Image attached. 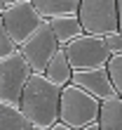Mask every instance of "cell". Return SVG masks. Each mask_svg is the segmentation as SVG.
Instances as JSON below:
<instances>
[{
	"mask_svg": "<svg viewBox=\"0 0 122 130\" xmlns=\"http://www.w3.org/2000/svg\"><path fill=\"white\" fill-rule=\"evenodd\" d=\"M3 3H5V5H10V3H17V0H3Z\"/></svg>",
	"mask_w": 122,
	"mask_h": 130,
	"instance_id": "cell-19",
	"label": "cell"
},
{
	"mask_svg": "<svg viewBox=\"0 0 122 130\" xmlns=\"http://www.w3.org/2000/svg\"><path fill=\"white\" fill-rule=\"evenodd\" d=\"M0 130H30V123L17 104L0 102Z\"/></svg>",
	"mask_w": 122,
	"mask_h": 130,
	"instance_id": "cell-13",
	"label": "cell"
},
{
	"mask_svg": "<svg viewBox=\"0 0 122 130\" xmlns=\"http://www.w3.org/2000/svg\"><path fill=\"white\" fill-rule=\"evenodd\" d=\"M28 76H30V66L19 52V47L12 50L10 55L0 57V102H10L19 106L21 90H24Z\"/></svg>",
	"mask_w": 122,
	"mask_h": 130,
	"instance_id": "cell-4",
	"label": "cell"
},
{
	"mask_svg": "<svg viewBox=\"0 0 122 130\" xmlns=\"http://www.w3.org/2000/svg\"><path fill=\"white\" fill-rule=\"evenodd\" d=\"M42 19H52L59 14H75L80 0H30Z\"/></svg>",
	"mask_w": 122,
	"mask_h": 130,
	"instance_id": "cell-12",
	"label": "cell"
},
{
	"mask_svg": "<svg viewBox=\"0 0 122 130\" xmlns=\"http://www.w3.org/2000/svg\"><path fill=\"white\" fill-rule=\"evenodd\" d=\"M0 17H3V24L7 28V33H10V38L17 43V47L40 26V21H42V17L38 14L35 5L30 3V0H17V3L5 5V10H3Z\"/></svg>",
	"mask_w": 122,
	"mask_h": 130,
	"instance_id": "cell-6",
	"label": "cell"
},
{
	"mask_svg": "<svg viewBox=\"0 0 122 130\" xmlns=\"http://www.w3.org/2000/svg\"><path fill=\"white\" fill-rule=\"evenodd\" d=\"M59 95L61 85L52 83L42 71H30L19 99V109L28 118L30 128L49 130V125L59 118Z\"/></svg>",
	"mask_w": 122,
	"mask_h": 130,
	"instance_id": "cell-1",
	"label": "cell"
},
{
	"mask_svg": "<svg viewBox=\"0 0 122 130\" xmlns=\"http://www.w3.org/2000/svg\"><path fill=\"white\" fill-rule=\"evenodd\" d=\"M96 121L101 130H122V97L117 92L106 99H99Z\"/></svg>",
	"mask_w": 122,
	"mask_h": 130,
	"instance_id": "cell-9",
	"label": "cell"
},
{
	"mask_svg": "<svg viewBox=\"0 0 122 130\" xmlns=\"http://www.w3.org/2000/svg\"><path fill=\"white\" fill-rule=\"evenodd\" d=\"M115 7H117V31L122 33V0H115Z\"/></svg>",
	"mask_w": 122,
	"mask_h": 130,
	"instance_id": "cell-17",
	"label": "cell"
},
{
	"mask_svg": "<svg viewBox=\"0 0 122 130\" xmlns=\"http://www.w3.org/2000/svg\"><path fill=\"white\" fill-rule=\"evenodd\" d=\"M106 69H108V76H110V83L115 88V92L122 97V52L110 55L108 62H106Z\"/></svg>",
	"mask_w": 122,
	"mask_h": 130,
	"instance_id": "cell-14",
	"label": "cell"
},
{
	"mask_svg": "<svg viewBox=\"0 0 122 130\" xmlns=\"http://www.w3.org/2000/svg\"><path fill=\"white\" fill-rule=\"evenodd\" d=\"M103 43H106V47H108L110 55H117V52H122V33L117 31H110V33H106L103 36Z\"/></svg>",
	"mask_w": 122,
	"mask_h": 130,
	"instance_id": "cell-16",
	"label": "cell"
},
{
	"mask_svg": "<svg viewBox=\"0 0 122 130\" xmlns=\"http://www.w3.org/2000/svg\"><path fill=\"white\" fill-rule=\"evenodd\" d=\"M99 116V99L85 92L75 83L61 85L59 95V121H64L71 130H82L87 123L96 121Z\"/></svg>",
	"mask_w": 122,
	"mask_h": 130,
	"instance_id": "cell-2",
	"label": "cell"
},
{
	"mask_svg": "<svg viewBox=\"0 0 122 130\" xmlns=\"http://www.w3.org/2000/svg\"><path fill=\"white\" fill-rule=\"evenodd\" d=\"M56 47H59V43H56V38L49 28V21L42 19L40 26L19 45V52L28 62L30 71H45V66L52 59V55L56 52Z\"/></svg>",
	"mask_w": 122,
	"mask_h": 130,
	"instance_id": "cell-7",
	"label": "cell"
},
{
	"mask_svg": "<svg viewBox=\"0 0 122 130\" xmlns=\"http://www.w3.org/2000/svg\"><path fill=\"white\" fill-rule=\"evenodd\" d=\"M3 10H5V3H3V0H0V14H3Z\"/></svg>",
	"mask_w": 122,
	"mask_h": 130,
	"instance_id": "cell-18",
	"label": "cell"
},
{
	"mask_svg": "<svg viewBox=\"0 0 122 130\" xmlns=\"http://www.w3.org/2000/svg\"><path fill=\"white\" fill-rule=\"evenodd\" d=\"M64 52L73 71L106 66V62L110 57V52L103 43V36H94V33H80L78 38L68 40L64 45Z\"/></svg>",
	"mask_w": 122,
	"mask_h": 130,
	"instance_id": "cell-3",
	"label": "cell"
},
{
	"mask_svg": "<svg viewBox=\"0 0 122 130\" xmlns=\"http://www.w3.org/2000/svg\"><path fill=\"white\" fill-rule=\"evenodd\" d=\"M12 50H17V43L10 38V33H7V28L3 24V17H0V57L10 55Z\"/></svg>",
	"mask_w": 122,
	"mask_h": 130,
	"instance_id": "cell-15",
	"label": "cell"
},
{
	"mask_svg": "<svg viewBox=\"0 0 122 130\" xmlns=\"http://www.w3.org/2000/svg\"><path fill=\"white\" fill-rule=\"evenodd\" d=\"M47 21H49V28H52V33L56 38L59 47H64L68 40H73V38H78L80 33H85L78 14H59V17H52Z\"/></svg>",
	"mask_w": 122,
	"mask_h": 130,
	"instance_id": "cell-10",
	"label": "cell"
},
{
	"mask_svg": "<svg viewBox=\"0 0 122 130\" xmlns=\"http://www.w3.org/2000/svg\"><path fill=\"white\" fill-rule=\"evenodd\" d=\"M42 73L47 76L52 83H56V85H66V83H71L73 69H71V64H68V59H66L64 47H56V52L52 55V59L47 62V66H45Z\"/></svg>",
	"mask_w": 122,
	"mask_h": 130,
	"instance_id": "cell-11",
	"label": "cell"
},
{
	"mask_svg": "<svg viewBox=\"0 0 122 130\" xmlns=\"http://www.w3.org/2000/svg\"><path fill=\"white\" fill-rule=\"evenodd\" d=\"M78 19L85 33L106 36L117 28V7L115 0H80Z\"/></svg>",
	"mask_w": 122,
	"mask_h": 130,
	"instance_id": "cell-5",
	"label": "cell"
},
{
	"mask_svg": "<svg viewBox=\"0 0 122 130\" xmlns=\"http://www.w3.org/2000/svg\"><path fill=\"white\" fill-rule=\"evenodd\" d=\"M71 83H75V85L82 88L85 92L94 95L96 99H106V97L115 95V88H113V83H110V76H108V69L106 66L73 71L71 73Z\"/></svg>",
	"mask_w": 122,
	"mask_h": 130,
	"instance_id": "cell-8",
	"label": "cell"
}]
</instances>
